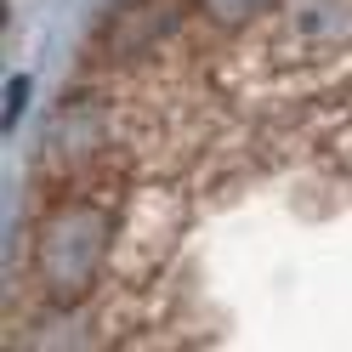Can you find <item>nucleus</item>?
<instances>
[{"instance_id":"f257e3e1","label":"nucleus","mask_w":352,"mask_h":352,"mask_svg":"<svg viewBox=\"0 0 352 352\" xmlns=\"http://www.w3.org/2000/svg\"><path fill=\"white\" fill-rule=\"evenodd\" d=\"M23 102H29V80H12V85H6V125L23 114Z\"/></svg>"}]
</instances>
